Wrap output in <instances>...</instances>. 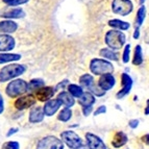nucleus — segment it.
Returning a JSON list of instances; mask_svg holds the SVG:
<instances>
[{"label":"nucleus","mask_w":149,"mask_h":149,"mask_svg":"<svg viewBox=\"0 0 149 149\" xmlns=\"http://www.w3.org/2000/svg\"><path fill=\"white\" fill-rule=\"evenodd\" d=\"M27 67L22 64H10L6 65L0 70V82H6L17 78L20 75L24 74Z\"/></svg>","instance_id":"f257e3e1"},{"label":"nucleus","mask_w":149,"mask_h":149,"mask_svg":"<svg viewBox=\"0 0 149 149\" xmlns=\"http://www.w3.org/2000/svg\"><path fill=\"white\" fill-rule=\"evenodd\" d=\"M104 42L111 50H119L124 46L126 42V36L120 30L111 29L105 33Z\"/></svg>","instance_id":"f03ea898"},{"label":"nucleus","mask_w":149,"mask_h":149,"mask_svg":"<svg viewBox=\"0 0 149 149\" xmlns=\"http://www.w3.org/2000/svg\"><path fill=\"white\" fill-rule=\"evenodd\" d=\"M90 71L94 75H100V76L104 74H112L114 71V66L109 61L96 57L90 62Z\"/></svg>","instance_id":"7ed1b4c3"},{"label":"nucleus","mask_w":149,"mask_h":149,"mask_svg":"<svg viewBox=\"0 0 149 149\" xmlns=\"http://www.w3.org/2000/svg\"><path fill=\"white\" fill-rule=\"evenodd\" d=\"M26 92H27V82L20 78L12 80L10 82H8V85L5 88V93L10 98L20 97Z\"/></svg>","instance_id":"20e7f679"},{"label":"nucleus","mask_w":149,"mask_h":149,"mask_svg":"<svg viewBox=\"0 0 149 149\" xmlns=\"http://www.w3.org/2000/svg\"><path fill=\"white\" fill-rule=\"evenodd\" d=\"M134 10V4L130 0H113L112 2V10L116 15L128 16Z\"/></svg>","instance_id":"39448f33"},{"label":"nucleus","mask_w":149,"mask_h":149,"mask_svg":"<svg viewBox=\"0 0 149 149\" xmlns=\"http://www.w3.org/2000/svg\"><path fill=\"white\" fill-rule=\"evenodd\" d=\"M61 141L67 145L70 149H76L81 146L82 143L81 138L73 130H65L61 134Z\"/></svg>","instance_id":"423d86ee"},{"label":"nucleus","mask_w":149,"mask_h":149,"mask_svg":"<svg viewBox=\"0 0 149 149\" xmlns=\"http://www.w3.org/2000/svg\"><path fill=\"white\" fill-rule=\"evenodd\" d=\"M36 149H64V143L55 136H46L38 142Z\"/></svg>","instance_id":"0eeeda50"},{"label":"nucleus","mask_w":149,"mask_h":149,"mask_svg":"<svg viewBox=\"0 0 149 149\" xmlns=\"http://www.w3.org/2000/svg\"><path fill=\"white\" fill-rule=\"evenodd\" d=\"M26 16L24 10L21 8H6L0 10V18H4L5 20H14V19H22Z\"/></svg>","instance_id":"6e6552de"},{"label":"nucleus","mask_w":149,"mask_h":149,"mask_svg":"<svg viewBox=\"0 0 149 149\" xmlns=\"http://www.w3.org/2000/svg\"><path fill=\"white\" fill-rule=\"evenodd\" d=\"M132 78L129 76L127 73H122L121 74V85L122 88L120 90L119 92L116 94V98L117 99H122V98H124L125 96L130 93L132 91Z\"/></svg>","instance_id":"1a4fd4ad"},{"label":"nucleus","mask_w":149,"mask_h":149,"mask_svg":"<svg viewBox=\"0 0 149 149\" xmlns=\"http://www.w3.org/2000/svg\"><path fill=\"white\" fill-rule=\"evenodd\" d=\"M36 102H37V99L35 95H24V96H20L19 98H17V100L15 101V107L18 111H24L26 109L32 107L36 104Z\"/></svg>","instance_id":"9d476101"},{"label":"nucleus","mask_w":149,"mask_h":149,"mask_svg":"<svg viewBox=\"0 0 149 149\" xmlns=\"http://www.w3.org/2000/svg\"><path fill=\"white\" fill-rule=\"evenodd\" d=\"M55 92L56 91H55V89L53 87H46V86H44V87L40 88L39 90L36 91L35 97L36 99L40 100V101L46 102L48 100L52 99Z\"/></svg>","instance_id":"9b49d317"},{"label":"nucleus","mask_w":149,"mask_h":149,"mask_svg":"<svg viewBox=\"0 0 149 149\" xmlns=\"http://www.w3.org/2000/svg\"><path fill=\"white\" fill-rule=\"evenodd\" d=\"M86 141H87V145L90 149H107L101 138L92 132L86 134Z\"/></svg>","instance_id":"f8f14e48"},{"label":"nucleus","mask_w":149,"mask_h":149,"mask_svg":"<svg viewBox=\"0 0 149 149\" xmlns=\"http://www.w3.org/2000/svg\"><path fill=\"white\" fill-rule=\"evenodd\" d=\"M15 46L16 41L12 36L0 33V52H10Z\"/></svg>","instance_id":"ddd939ff"},{"label":"nucleus","mask_w":149,"mask_h":149,"mask_svg":"<svg viewBox=\"0 0 149 149\" xmlns=\"http://www.w3.org/2000/svg\"><path fill=\"white\" fill-rule=\"evenodd\" d=\"M61 107H62V103H61V101L57 98L48 100V101L45 102V105L42 107L44 116L51 117V116H53L60 109Z\"/></svg>","instance_id":"4468645a"},{"label":"nucleus","mask_w":149,"mask_h":149,"mask_svg":"<svg viewBox=\"0 0 149 149\" xmlns=\"http://www.w3.org/2000/svg\"><path fill=\"white\" fill-rule=\"evenodd\" d=\"M116 85V78L114 77L113 74H104V75H101L98 80V87L102 90V91H109V90H112L113 88L115 87Z\"/></svg>","instance_id":"2eb2a0df"},{"label":"nucleus","mask_w":149,"mask_h":149,"mask_svg":"<svg viewBox=\"0 0 149 149\" xmlns=\"http://www.w3.org/2000/svg\"><path fill=\"white\" fill-rule=\"evenodd\" d=\"M18 29V24L13 20L0 21V33L3 35H10L14 33Z\"/></svg>","instance_id":"dca6fc26"},{"label":"nucleus","mask_w":149,"mask_h":149,"mask_svg":"<svg viewBox=\"0 0 149 149\" xmlns=\"http://www.w3.org/2000/svg\"><path fill=\"white\" fill-rule=\"evenodd\" d=\"M44 113L41 107H32L29 112V122L30 123H40L44 120Z\"/></svg>","instance_id":"f3484780"},{"label":"nucleus","mask_w":149,"mask_h":149,"mask_svg":"<svg viewBox=\"0 0 149 149\" xmlns=\"http://www.w3.org/2000/svg\"><path fill=\"white\" fill-rule=\"evenodd\" d=\"M127 141H128V138H127L125 132H117L112 140V146L114 148H120V147L124 146L127 143Z\"/></svg>","instance_id":"a211bd4d"},{"label":"nucleus","mask_w":149,"mask_h":149,"mask_svg":"<svg viewBox=\"0 0 149 149\" xmlns=\"http://www.w3.org/2000/svg\"><path fill=\"white\" fill-rule=\"evenodd\" d=\"M22 55L18 53L12 52H0V65L3 64H12L14 62L21 60Z\"/></svg>","instance_id":"6ab92c4d"},{"label":"nucleus","mask_w":149,"mask_h":149,"mask_svg":"<svg viewBox=\"0 0 149 149\" xmlns=\"http://www.w3.org/2000/svg\"><path fill=\"white\" fill-rule=\"evenodd\" d=\"M57 99L60 100L62 105H64L65 107L71 109V107L75 104V99L69 94V93L66 92V91H62V92L58 94V96H57Z\"/></svg>","instance_id":"aec40b11"},{"label":"nucleus","mask_w":149,"mask_h":149,"mask_svg":"<svg viewBox=\"0 0 149 149\" xmlns=\"http://www.w3.org/2000/svg\"><path fill=\"white\" fill-rule=\"evenodd\" d=\"M96 99H95V96H93L90 92H84L81 94V96L78 98V103L81 105L82 107H93Z\"/></svg>","instance_id":"412c9836"},{"label":"nucleus","mask_w":149,"mask_h":149,"mask_svg":"<svg viewBox=\"0 0 149 149\" xmlns=\"http://www.w3.org/2000/svg\"><path fill=\"white\" fill-rule=\"evenodd\" d=\"M99 54L100 56H102V58L109 61V62H112V61L117 62V61H119V57H120V55L116 51L111 50L109 48H102L99 51Z\"/></svg>","instance_id":"4be33fe9"},{"label":"nucleus","mask_w":149,"mask_h":149,"mask_svg":"<svg viewBox=\"0 0 149 149\" xmlns=\"http://www.w3.org/2000/svg\"><path fill=\"white\" fill-rule=\"evenodd\" d=\"M109 25L114 29L120 30V31H124V30H128L130 27V24L126 21H122L120 19H112L109 21Z\"/></svg>","instance_id":"5701e85b"},{"label":"nucleus","mask_w":149,"mask_h":149,"mask_svg":"<svg viewBox=\"0 0 149 149\" xmlns=\"http://www.w3.org/2000/svg\"><path fill=\"white\" fill-rule=\"evenodd\" d=\"M144 62V57H143V50H142L141 45H137L134 48V60H132V64L134 66H140Z\"/></svg>","instance_id":"b1692460"},{"label":"nucleus","mask_w":149,"mask_h":149,"mask_svg":"<svg viewBox=\"0 0 149 149\" xmlns=\"http://www.w3.org/2000/svg\"><path fill=\"white\" fill-rule=\"evenodd\" d=\"M79 84L81 88H86V89H89L90 87H92L94 85V77L91 74H86L81 75L79 77Z\"/></svg>","instance_id":"393cba45"},{"label":"nucleus","mask_w":149,"mask_h":149,"mask_svg":"<svg viewBox=\"0 0 149 149\" xmlns=\"http://www.w3.org/2000/svg\"><path fill=\"white\" fill-rule=\"evenodd\" d=\"M45 81L42 78H33L27 84V92H31V91H37L40 88L44 87Z\"/></svg>","instance_id":"a878e982"},{"label":"nucleus","mask_w":149,"mask_h":149,"mask_svg":"<svg viewBox=\"0 0 149 149\" xmlns=\"http://www.w3.org/2000/svg\"><path fill=\"white\" fill-rule=\"evenodd\" d=\"M68 93H69L73 98H79L81 96V94L84 93V90L80 86L75 85V84H71V85H68Z\"/></svg>","instance_id":"bb28decb"},{"label":"nucleus","mask_w":149,"mask_h":149,"mask_svg":"<svg viewBox=\"0 0 149 149\" xmlns=\"http://www.w3.org/2000/svg\"><path fill=\"white\" fill-rule=\"evenodd\" d=\"M146 18V8L144 5H141L137 12V17H136V26L138 28H140L143 24V22L145 21Z\"/></svg>","instance_id":"cd10ccee"},{"label":"nucleus","mask_w":149,"mask_h":149,"mask_svg":"<svg viewBox=\"0 0 149 149\" xmlns=\"http://www.w3.org/2000/svg\"><path fill=\"white\" fill-rule=\"evenodd\" d=\"M72 118V111L69 107H64L60 112L58 116H57V119L62 122H68L70 121V119Z\"/></svg>","instance_id":"c85d7f7f"},{"label":"nucleus","mask_w":149,"mask_h":149,"mask_svg":"<svg viewBox=\"0 0 149 149\" xmlns=\"http://www.w3.org/2000/svg\"><path fill=\"white\" fill-rule=\"evenodd\" d=\"M2 2L10 8H16V6L26 4L28 2V0H2Z\"/></svg>","instance_id":"c756f323"},{"label":"nucleus","mask_w":149,"mask_h":149,"mask_svg":"<svg viewBox=\"0 0 149 149\" xmlns=\"http://www.w3.org/2000/svg\"><path fill=\"white\" fill-rule=\"evenodd\" d=\"M88 90H89V92L91 93L93 96L101 97V96H104V94H105L104 91H102V90L100 89V88L98 87L97 85H95V84L92 86V87H90Z\"/></svg>","instance_id":"7c9ffc66"},{"label":"nucleus","mask_w":149,"mask_h":149,"mask_svg":"<svg viewBox=\"0 0 149 149\" xmlns=\"http://www.w3.org/2000/svg\"><path fill=\"white\" fill-rule=\"evenodd\" d=\"M1 149H20V144L16 141H8L3 143Z\"/></svg>","instance_id":"2f4dec72"},{"label":"nucleus","mask_w":149,"mask_h":149,"mask_svg":"<svg viewBox=\"0 0 149 149\" xmlns=\"http://www.w3.org/2000/svg\"><path fill=\"white\" fill-rule=\"evenodd\" d=\"M129 56H130V45H125L124 50H123V54H122V61L124 64H127L129 62Z\"/></svg>","instance_id":"473e14b6"},{"label":"nucleus","mask_w":149,"mask_h":149,"mask_svg":"<svg viewBox=\"0 0 149 149\" xmlns=\"http://www.w3.org/2000/svg\"><path fill=\"white\" fill-rule=\"evenodd\" d=\"M107 113V107L105 105H100L98 107L94 112V116H99V115L105 114Z\"/></svg>","instance_id":"72a5a7b5"},{"label":"nucleus","mask_w":149,"mask_h":149,"mask_svg":"<svg viewBox=\"0 0 149 149\" xmlns=\"http://www.w3.org/2000/svg\"><path fill=\"white\" fill-rule=\"evenodd\" d=\"M68 85H69V81H68L67 79H65V80H63L62 82H60V84H57V86L54 88V89H55V91H57V90L65 89V87H66V86H68Z\"/></svg>","instance_id":"f704fd0d"},{"label":"nucleus","mask_w":149,"mask_h":149,"mask_svg":"<svg viewBox=\"0 0 149 149\" xmlns=\"http://www.w3.org/2000/svg\"><path fill=\"white\" fill-rule=\"evenodd\" d=\"M93 112V107H82V114L85 115L86 117H88L91 113Z\"/></svg>","instance_id":"c9c22d12"},{"label":"nucleus","mask_w":149,"mask_h":149,"mask_svg":"<svg viewBox=\"0 0 149 149\" xmlns=\"http://www.w3.org/2000/svg\"><path fill=\"white\" fill-rule=\"evenodd\" d=\"M128 125H129V127L132 128V129L137 128V127L139 126V120H137V119L130 120V121L128 122Z\"/></svg>","instance_id":"e433bc0d"},{"label":"nucleus","mask_w":149,"mask_h":149,"mask_svg":"<svg viewBox=\"0 0 149 149\" xmlns=\"http://www.w3.org/2000/svg\"><path fill=\"white\" fill-rule=\"evenodd\" d=\"M18 132H19V128H17V127H13V128H10V130L8 132V134H6V137H10V136H13V134H17Z\"/></svg>","instance_id":"4c0bfd02"},{"label":"nucleus","mask_w":149,"mask_h":149,"mask_svg":"<svg viewBox=\"0 0 149 149\" xmlns=\"http://www.w3.org/2000/svg\"><path fill=\"white\" fill-rule=\"evenodd\" d=\"M3 111H4V100H3V97L0 93V115L2 114Z\"/></svg>","instance_id":"58836bf2"},{"label":"nucleus","mask_w":149,"mask_h":149,"mask_svg":"<svg viewBox=\"0 0 149 149\" xmlns=\"http://www.w3.org/2000/svg\"><path fill=\"white\" fill-rule=\"evenodd\" d=\"M132 37H134V40H138V39H139L140 38V29L139 28H136V30H134V36H132Z\"/></svg>","instance_id":"ea45409f"},{"label":"nucleus","mask_w":149,"mask_h":149,"mask_svg":"<svg viewBox=\"0 0 149 149\" xmlns=\"http://www.w3.org/2000/svg\"><path fill=\"white\" fill-rule=\"evenodd\" d=\"M145 115L148 116L149 115V100L146 101V107H145Z\"/></svg>","instance_id":"a19ab883"},{"label":"nucleus","mask_w":149,"mask_h":149,"mask_svg":"<svg viewBox=\"0 0 149 149\" xmlns=\"http://www.w3.org/2000/svg\"><path fill=\"white\" fill-rule=\"evenodd\" d=\"M148 137H149V134H146L144 136V137L142 138L143 142H144V143H146V145H148Z\"/></svg>","instance_id":"79ce46f5"},{"label":"nucleus","mask_w":149,"mask_h":149,"mask_svg":"<svg viewBox=\"0 0 149 149\" xmlns=\"http://www.w3.org/2000/svg\"><path fill=\"white\" fill-rule=\"evenodd\" d=\"M76 149H90L89 147H88V145H86V144H82L81 146H79L78 148H76Z\"/></svg>","instance_id":"37998d69"},{"label":"nucleus","mask_w":149,"mask_h":149,"mask_svg":"<svg viewBox=\"0 0 149 149\" xmlns=\"http://www.w3.org/2000/svg\"><path fill=\"white\" fill-rule=\"evenodd\" d=\"M145 1H146V0H140V4H141V5H143V3H144Z\"/></svg>","instance_id":"c03bdc74"}]
</instances>
